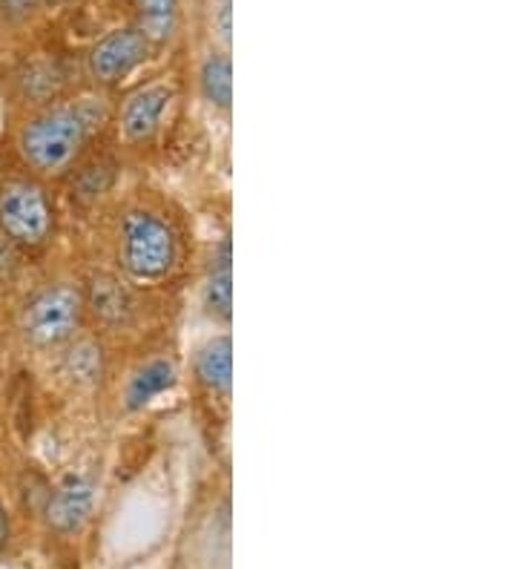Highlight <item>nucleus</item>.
<instances>
[{
  "label": "nucleus",
  "mask_w": 517,
  "mask_h": 569,
  "mask_svg": "<svg viewBox=\"0 0 517 569\" xmlns=\"http://www.w3.org/2000/svg\"><path fill=\"white\" fill-rule=\"evenodd\" d=\"M201 297H205V308L210 317L230 322L233 317V244H230V237H225L213 248Z\"/></svg>",
  "instance_id": "6e6552de"
},
{
  "label": "nucleus",
  "mask_w": 517,
  "mask_h": 569,
  "mask_svg": "<svg viewBox=\"0 0 517 569\" xmlns=\"http://www.w3.org/2000/svg\"><path fill=\"white\" fill-rule=\"evenodd\" d=\"M92 503H96V487L87 478H67L47 500V523L56 532L72 535L90 521Z\"/></svg>",
  "instance_id": "423d86ee"
},
{
  "label": "nucleus",
  "mask_w": 517,
  "mask_h": 569,
  "mask_svg": "<svg viewBox=\"0 0 517 569\" xmlns=\"http://www.w3.org/2000/svg\"><path fill=\"white\" fill-rule=\"evenodd\" d=\"M233 0H213V7H210V29H213L216 41L221 47H230V32H233Z\"/></svg>",
  "instance_id": "4468645a"
},
{
  "label": "nucleus",
  "mask_w": 517,
  "mask_h": 569,
  "mask_svg": "<svg viewBox=\"0 0 517 569\" xmlns=\"http://www.w3.org/2000/svg\"><path fill=\"white\" fill-rule=\"evenodd\" d=\"M150 47L136 27L112 29L110 36L92 47L90 52V72L98 83H118L130 72H136L141 63L150 58Z\"/></svg>",
  "instance_id": "39448f33"
},
{
  "label": "nucleus",
  "mask_w": 517,
  "mask_h": 569,
  "mask_svg": "<svg viewBox=\"0 0 517 569\" xmlns=\"http://www.w3.org/2000/svg\"><path fill=\"white\" fill-rule=\"evenodd\" d=\"M138 32L150 43H167L179 27V0H136Z\"/></svg>",
  "instance_id": "f8f14e48"
},
{
  "label": "nucleus",
  "mask_w": 517,
  "mask_h": 569,
  "mask_svg": "<svg viewBox=\"0 0 517 569\" xmlns=\"http://www.w3.org/2000/svg\"><path fill=\"white\" fill-rule=\"evenodd\" d=\"M96 127L90 104H56L41 110L18 132V153L29 170L61 176L76 164Z\"/></svg>",
  "instance_id": "f257e3e1"
},
{
  "label": "nucleus",
  "mask_w": 517,
  "mask_h": 569,
  "mask_svg": "<svg viewBox=\"0 0 517 569\" xmlns=\"http://www.w3.org/2000/svg\"><path fill=\"white\" fill-rule=\"evenodd\" d=\"M196 380L213 395H230L233 386V342L230 337H213L196 355Z\"/></svg>",
  "instance_id": "1a4fd4ad"
},
{
  "label": "nucleus",
  "mask_w": 517,
  "mask_h": 569,
  "mask_svg": "<svg viewBox=\"0 0 517 569\" xmlns=\"http://www.w3.org/2000/svg\"><path fill=\"white\" fill-rule=\"evenodd\" d=\"M9 532H12V527H9V515H7V509H3V503H0V552L7 549Z\"/></svg>",
  "instance_id": "dca6fc26"
},
{
  "label": "nucleus",
  "mask_w": 517,
  "mask_h": 569,
  "mask_svg": "<svg viewBox=\"0 0 517 569\" xmlns=\"http://www.w3.org/2000/svg\"><path fill=\"white\" fill-rule=\"evenodd\" d=\"M83 302L96 311V317H101L103 322H121L130 313V293L127 288H121L116 277H96L92 279L90 297H83Z\"/></svg>",
  "instance_id": "ddd939ff"
},
{
  "label": "nucleus",
  "mask_w": 517,
  "mask_h": 569,
  "mask_svg": "<svg viewBox=\"0 0 517 569\" xmlns=\"http://www.w3.org/2000/svg\"><path fill=\"white\" fill-rule=\"evenodd\" d=\"M201 96L216 110H230L233 104V61H230L228 49L221 52H207L199 70Z\"/></svg>",
  "instance_id": "9b49d317"
},
{
  "label": "nucleus",
  "mask_w": 517,
  "mask_h": 569,
  "mask_svg": "<svg viewBox=\"0 0 517 569\" xmlns=\"http://www.w3.org/2000/svg\"><path fill=\"white\" fill-rule=\"evenodd\" d=\"M56 230V204L47 190L27 176L0 181V237L14 248L38 250Z\"/></svg>",
  "instance_id": "7ed1b4c3"
},
{
  "label": "nucleus",
  "mask_w": 517,
  "mask_h": 569,
  "mask_svg": "<svg viewBox=\"0 0 517 569\" xmlns=\"http://www.w3.org/2000/svg\"><path fill=\"white\" fill-rule=\"evenodd\" d=\"M176 386V366L170 360H150L138 368L136 375L130 377L125 391V403L130 411L145 409L152 400H159L161 395Z\"/></svg>",
  "instance_id": "9d476101"
},
{
  "label": "nucleus",
  "mask_w": 517,
  "mask_h": 569,
  "mask_svg": "<svg viewBox=\"0 0 517 569\" xmlns=\"http://www.w3.org/2000/svg\"><path fill=\"white\" fill-rule=\"evenodd\" d=\"M41 7V0H0V14L12 23H21L27 18H32Z\"/></svg>",
  "instance_id": "2eb2a0df"
},
{
  "label": "nucleus",
  "mask_w": 517,
  "mask_h": 569,
  "mask_svg": "<svg viewBox=\"0 0 517 569\" xmlns=\"http://www.w3.org/2000/svg\"><path fill=\"white\" fill-rule=\"evenodd\" d=\"M118 262L132 279L141 282L165 279L176 262V237L170 224L150 210L127 213L118 237Z\"/></svg>",
  "instance_id": "20e7f679"
},
{
  "label": "nucleus",
  "mask_w": 517,
  "mask_h": 569,
  "mask_svg": "<svg viewBox=\"0 0 517 569\" xmlns=\"http://www.w3.org/2000/svg\"><path fill=\"white\" fill-rule=\"evenodd\" d=\"M172 90L167 83H150L127 98L125 110H121V130L130 141H147L156 136L161 124V116L170 107Z\"/></svg>",
  "instance_id": "0eeeda50"
},
{
  "label": "nucleus",
  "mask_w": 517,
  "mask_h": 569,
  "mask_svg": "<svg viewBox=\"0 0 517 569\" xmlns=\"http://www.w3.org/2000/svg\"><path fill=\"white\" fill-rule=\"evenodd\" d=\"M83 311H87V302H83L81 288L72 282L43 284L41 291H34L23 302L18 331L27 346L38 351L58 348L76 337L83 322Z\"/></svg>",
  "instance_id": "f03ea898"
}]
</instances>
